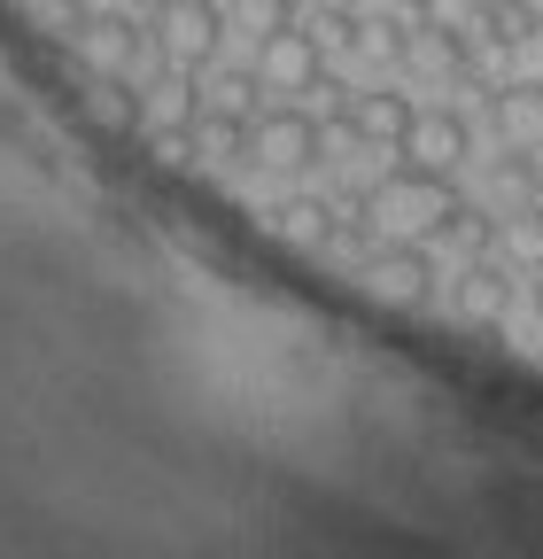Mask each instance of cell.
<instances>
[{
    "mask_svg": "<svg viewBox=\"0 0 543 559\" xmlns=\"http://www.w3.org/2000/svg\"><path fill=\"white\" fill-rule=\"evenodd\" d=\"M535 319H543V280H535Z\"/></svg>",
    "mask_w": 543,
    "mask_h": 559,
    "instance_id": "ffe728a7",
    "label": "cell"
},
{
    "mask_svg": "<svg viewBox=\"0 0 543 559\" xmlns=\"http://www.w3.org/2000/svg\"><path fill=\"white\" fill-rule=\"evenodd\" d=\"M396 156H403V164H420V171H458V164L473 156V132H466L458 109H420Z\"/></svg>",
    "mask_w": 543,
    "mask_h": 559,
    "instance_id": "52a82bcc",
    "label": "cell"
},
{
    "mask_svg": "<svg viewBox=\"0 0 543 559\" xmlns=\"http://www.w3.org/2000/svg\"><path fill=\"white\" fill-rule=\"evenodd\" d=\"M79 47H86V62L94 70H124V79H132V62H141V24H124V16H86L79 24Z\"/></svg>",
    "mask_w": 543,
    "mask_h": 559,
    "instance_id": "8fae6325",
    "label": "cell"
},
{
    "mask_svg": "<svg viewBox=\"0 0 543 559\" xmlns=\"http://www.w3.org/2000/svg\"><path fill=\"white\" fill-rule=\"evenodd\" d=\"M358 280H365V296L412 311V304H427V288H435V257H427L420 241H388V249H365Z\"/></svg>",
    "mask_w": 543,
    "mask_h": 559,
    "instance_id": "277c9868",
    "label": "cell"
},
{
    "mask_svg": "<svg viewBox=\"0 0 543 559\" xmlns=\"http://www.w3.org/2000/svg\"><path fill=\"white\" fill-rule=\"evenodd\" d=\"M473 9H505V0H473Z\"/></svg>",
    "mask_w": 543,
    "mask_h": 559,
    "instance_id": "44dd1931",
    "label": "cell"
},
{
    "mask_svg": "<svg viewBox=\"0 0 543 559\" xmlns=\"http://www.w3.org/2000/svg\"><path fill=\"white\" fill-rule=\"evenodd\" d=\"M535 55H543V24H535Z\"/></svg>",
    "mask_w": 543,
    "mask_h": 559,
    "instance_id": "7402d4cb",
    "label": "cell"
},
{
    "mask_svg": "<svg viewBox=\"0 0 543 559\" xmlns=\"http://www.w3.org/2000/svg\"><path fill=\"white\" fill-rule=\"evenodd\" d=\"M249 140H256L249 109H226V102L194 109V156H210V164H233V156H249Z\"/></svg>",
    "mask_w": 543,
    "mask_h": 559,
    "instance_id": "30bf717a",
    "label": "cell"
},
{
    "mask_svg": "<svg viewBox=\"0 0 543 559\" xmlns=\"http://www.w3.org/2000/svg\"><path fill=\"white\" fill-rule=\"evenodd\" d=\"M86 117L109 124V132H132V124H141V94H132L124 70H94V79H86Z\"/></svg>",
    "mask_w": 543,
    "mask_h": 559,
    "instance_id": "4fadbf2b",
    "label": "cell"
},
{
    "mask_svg": "<svg viewBox=\"0 0 543 559\" xmlns=\"http://www.w3.org/2000/svg\"><path fill=\"white\" fill-rule=\"evenodd\" d=\"M295 9H311V0H295Z\"/></svg>",
    "mask_w": 543,
    "mask_h": 559,
    "instance_id": "cb8c5ba5",
    "label": "cell"
},
{
    "mask_svg": "<svg viewBox=\"0 0 543 559\" xmlns=\"http://www.w3.org/2000/svg\"><path fill=\"white\" fill-rule=\"evenodd\" d=\"M256 79H264V94H318L326 86V47L311 39V32H272L264 39V55H256Z\"/></svg>",
    "mask_w": 543,
    "mask_h": 559,
    "instance_id": "5b68a950",
    "label": "cell"
},
{
    "mask_svg": "<svg viewBox=\"0 0 543 559\" xmlns=\"http://www.w3.org/2000/svg\"><path fill=\"white\" fill-rule=\"evenodd\" d=\"M443 241H450L458 257H482V249L497 241V226H490V218H473V210L458 202V210H450V218H443Z\"/></svg>",
    "mask_w": 543,
    "mask_h": 559,
    "instance_id": "ac0fdd59",
    "label": "cell"
},
{
    "mask_svg": "<svg viewBox=\"0 0 543 559\" xmlns=\"http://www.w3.org/2000/svg\"><path fill=\"white\" fill-rule=\"evenodd\" d=\"M490 194H497V202H512V210H528V202L543 194L535 148H512V156H497V171H490Z\"/></svg>",
    "mask_w": 543,
    "mask_h": 559,
    "instance_id": "5bb4252c",
    "label": "cell"
},
{
    "mask_svg": "<svg viewBox=\"0 0 543 559\" xmlns=\"http://www.w3.org/2000/svg\"><path fill=\"white\" fill-rule=\"evenodd\" d=\"M450 210H458L450 171H420V164H403V171H388V179H373L358 194V218L365 226H396V234H443Z\"/></svg>",
    "mask_w": 543,
    "mask_h": 559,
    "instance_id": "6da1fadb",
    "label": "cell"
},
{
    "mask_svg": "<svg viewBox=\"0 0 543 559\" xmlns=\"http://www.w3.org/2000/svg\"><path fill=\"white\" fill-rule=\"evenodd\" d=\"M249 156H256L264 171L295 179V171H311V164L326 156V124L303 117V109H272V117L256 124V140H249Z\"/></svg>",
    "mask_w": 543,
    "mask_h": 559,
    "instance_id": "3957f363",
    "label": "cell"
},
{
    "mask_svg": "<svg viewBox=\"0 0 543 559\" xmlns=\"http://www.w3.org/2000/svg\"><path fill=\"white\" fill-rule=\"evenodd\" d=\"M490 117H497V132H505V148H535V156H543V79L497 86Z\"/></svg>",
    "mask_w": 543,
    "mask_h": 559,
    "instance_id": "ba28073f",
    "label": "cell"
},
{
    "mask_svg": "<svg viewBox=\"0 0 543 559\" xmlns=\"http://www.w3.org/2000/svg\"><path fill=\"white\" fill-rule=\"evenodd\" d=\"M226 24L272 39V32H288V24H295V0H233V16H226Z\"/></svg>",
    "mask_w": 543,
    "mask_h": 559,
    "instance_id": "9a60e30c",
    "label": "cell"
},
{
    "mask_svg": "<svg viewBox=\"0 0 543 559\" xmlns=\"http://www.w3.org/2000/svg\"><path fill=\"white\" fill-rule=\"evenodd\" d=\"M458 311H466V319H482V326H497V319L512 311V280H505L497 264L473 257V264H466V280H458Z\"/></svg>",
    "mask_w": 543,
    "mask_h": 559,
    "instance_id": "7c38bea8",
    "label": "cell"
},
{
    "mask_svg": "<svg viewBox=\"0 0 543 559\" xmlns=\"http://www.w3.org/2000/svg\"><path fill=\"white\" fill-rule=\"evenodd\" d=\"M403 9H427V0H403Z\"/></svg>",
    "mask_w": 543,
    "mask_h": 559,
    "instance_id": "603a6c76",
    "label": "cell"
},
{
    "mask_svg": "<svg viewBox=\"0 0 543 559\" xmlns=\"http://www.w3.org/2000/svg\"><path fill=\"white\" fill-rule=\"evenodd\" d=\"M156 47L171 70H202L226 47V9L218 0H156Z\"/></svg>",
    "mask_w": 543,
    "mask_h": 559,
    "instance_id": "7a4b0ae2",
    "label": "cell"
},
{
    "mask_svg": "<svg viewBox=\"0 0 543 559\" xmlns=\"http://www.w3.org/2000/svg\"><path fill=\"white\" fill-rule=\"evenodd\" d=\"M482 16H490V39L497 47H535V24L543 16L528 9V0H505V9H482Z\"/></svg>",
    "mask_w": 543,
    "mask_h": 559,
    "instance_id": "2e32d148",
    "label": "cell"
},
{
    "mask_svg": "<svg viewBox=\"0 0 543 559\" xmlns=\"http://www.w3.org/2000/svg\"><path fill=\"white\" fill-rule=\"evenodd\" d=\"M412 94H334V132H350V140H381V148H403V132H412Z\"/></svg>",
    "mask_w": 543,
    "mask_h": 559,
    "instance_id": "8992f818",
    "label": "cell"
},
{
    "mask_svg": "<svg viewBox=\"0 0 543 559\" xmlns=\"http://www.w3.org/2000/svg\"><path fill=\"white\" fill-rule=\"evenodd\" d=\"M512 257H543V218H528V226H512Z\"/></svg>",
    "mask_w": 543,
    "mask_h": 559,
    "instance_id": "d6986e66",
    "label": "cell"
},
{
    "mask_svg": "<svg viewBox=\"0 0 543 559\" xmlns=\"http://www.w3.org/2000/svg\"><path fill=\"white\" fill-rule=\"evenodd\" d=\"M403 62L427 70V79H466V70H473V47H466L458 24H420L412 39H403Z\"/></svg>",
    "mask_w": 543,
    "mask_h": 559,
    "instance_id": "9c48e42d",
    "label": "cell"
},
{
    "mask_svg": "<svg viewBox=\"0 0 543 559\" xmlns=\"http://www.w3.org/2000/svg\"><path fill=\"white\" fill-rule=\"evenodd\" d=\"M280 234L303 241V249H318V241L334 234V210H326V202H288V210H280Z\"/></svg>",
    "mask_w": 543,
    "mask_h": 559,
    "instance_id": "e0dca14e",
    "label": "cell"
}]
</instances>
